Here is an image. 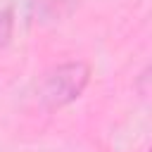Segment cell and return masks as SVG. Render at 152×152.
Wrapping results in <instances>:
<instances>
[{
  "label": "cell",
  "instance_id": "cell-1",
  "mask_svg": "<svg viewBox=\"0 0 152 152\" xmlns=\"http://www.w3.org/2000/svg\"><path fill=\"white\" fill-rule=\"evenodd\" d=\"M90 81V66L83 59L64 62L45 71L38 83V100L45 109H59L78 100Z\"/></svg>",
  "mask_w": 152,
  "mask_h": 152
},
{
  "label": "cell",
  "instance_id": "cell-2",
  "mask_svg": "<svg viewBox=\"0 0 152 152\" xmlns=\"http://www.w3.org/2000/svg\"><path fill=\"white\" fill-rule=\"evenodd\" d=\"M12 28H14V14L12 7H0V48H5L12 38Z\"/></svg>",
  "mask_w": 152,
  "mask_h": 152
},
{
  "label": "cell",
  "instance_id": "cell-3",
  "mask_svg": "<svg viewBox=\"0 0 152 152\" xmlns=\"http://www.w3.org/2000/svg\"><path fill=\"white\" fill-rule=\"evenodd\" d=\"M135 88H138V93H140L142 97L152 100V64H150L147 69H142V71H140V76H138V83H135Z\"/></svg>",
  "mask_w": 152,
  "mask_h": 152
},
{
  "label": "cell",
  "instance_id": "cell-4",
  "mask_svg": "<svg viewBox=\"0 0 152 152\" xmlns=\"http://www.w3.org/2000/svg\"><path fill=\"white\" fill-rule=\"evenodd\" d=\"M147 152H152V150H147Z\"/></svg>",
  "mask_w": 152,
  "mask_h": 152
}]
</instances>
